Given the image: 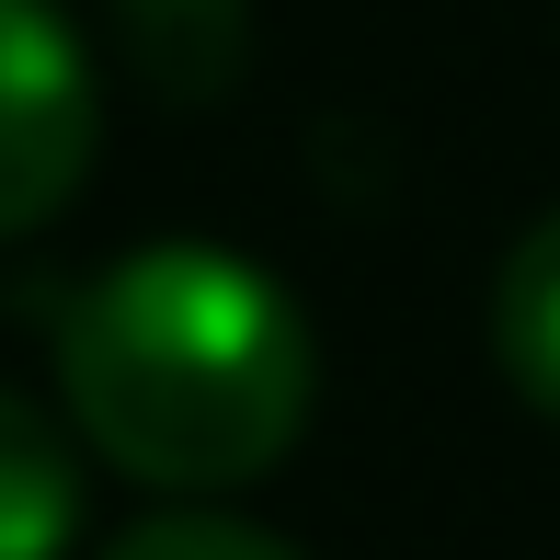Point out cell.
Returning <instances> with one entry per match:
<instances>
[{"instance_id":"obj_2","label":"cell","mask_w":560,"mask_h":560,"mask_svg":"<svg viewBox=\"0 0 560 560\" xmlns=\"http://www.w3.org/2000/svg\"><path fill=\"white\" fill-rule=\"evenodd\" d=\"M92 58L46 0H0V241L46 229L92 172Z\"/></svg>"},{"instance_id":"obj_5","label":"cell","mask_w":560,"mask_h":560,"mask_svg":"<svg viewBox=\"0 0 560 560\" xmlns=\"http://www.w3.org/2000/svg\"><path fill=\"white\" fill-rule=\"evenodd\" d=\"M492 354L526 400L560 423V218H538L492 275Z\"/></svg>"},{"instance_id":"obj_4","label":"cell","mask_w":560,"mask_h":560,"mask_svg":"<svg viewBox=\"0 0 560 560\" xmlns=\"http://www.w3.org/2000/svg\"><path fill=\"white\" fill-rule=\"evenodd\" d=\"M81 538V457L35 400L0 389V560H58Z\"/></svg>"},{"instance_id":"obj_3","label":"cell","mask_w":560,"mask_h":560,"mask_svg":"<svg viewBox=\"0 0 560 560\" xmlns=\"http://www.w3.org/2000/svg\"><path fill=\"white\" fill-rule=\"evenodd\" d=\"M115 35L149 92L172 104H218L252 58V0H115Z\"/></svg>"},{"instance_id":"obj_1","label":"cell","mask_w":560,"mask_h":560,"mask_svg":"<svg viewBox=\"0 0 560 560\" xmlns=\"http://www.w3.org/2000/svg\"><path fill=\"white\" fill-rule=\"evenodd\" d=\"M69 423L161 492H241L310 423V320L264 264L161 241L58 310Z\"/></svg>"},{"instance_id":"obj_6","label":"cell","mask_w":560,"mask_h":560,"mask_svg":"<svg viewBox=\"0 0 560 560\" xmlns=\"http://www.w3.org/2000/svg\"><path fill=\"white\" fill-rule=\"evenodd\" d=\"M104 560H298V549H275L264 526H241V515H149V526H126Z\"/></svg>"}]
</instances>
